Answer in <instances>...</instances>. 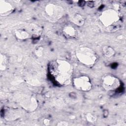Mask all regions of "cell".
I'll list each match as a JSON object with an SVG mask.
<instances>
[{"label":"cell","instance_id":"cell-1","mask_svg":"<svg viewBox=\"0 0 126 126\" xmlns=\"http://www.w3.org/2000/svg\"><path fill=\"white\" fill-rule=\"evenodd\" d=\"M49 70L55 81L62 86L68 85L72 80L73 67L66 61L57 59L52 61Z\"/></svg>","mask_w":126,"mask_h":126},{"label":"cell","instance_id":"cell-2","mask_svg":"<svg viewBox=\"0 0 126 126\" xmlns=\"http://www.w3.org/2000/svg\"><path fill=\"white\" fill-rule=\"evenodd\" d=\"M78 60L82 64L91 66L97 61V56L92 49L87 47H78L76 50Z\"/></svg>","mask_w":126,"mask_h":126},{"label":"cell","instance_id":"cell-3","mask_svg":"<svg viewBox=\"0 0 126 126\" xmlns=\"http://www.w3.org/2000/svg\"><path fill=\"white\" fill-rule=\"evenodd\" d=\"M64 13L63 8L58 5L50 3L46 5L44 8V15L50 22H56L60 19Z\"/></svg>","mask_w":126,"mask_h":126},{"label":"cell","instance_id":"cell-4","mask_svg":"<svg viewBox=\"0 0 126 126\" xmlns=\"http://www.w3.org/2000/svg\"><path fill=\"white\" fill-rule=\"evenodd\" d=\"M118 11L114 9H108L103 11L99 17V20L105 27H109L120 20Z\"/></svg>","mask_w":126,"mask_h":126},{"label":"cell","instance_id":"cell-5","mask_svg":"<svg viewBox=\"0 0 126 126\" xmlns=\"http://www.w3.org/2000/svg\"><path fill=\"white\" fill-rule=\"evenodd\" d=\"M72 84L74 87L79 91L87 92L92 88L90 79L87 76L83 75L72 79Z\"/></svg>","mask_w":126,"mask_h":126},{"label":"cell","instance_id":"cell-6","mask_svg":"<svg viewBox=\"0 0 126 126\" xmlns=\"http://www.w3.org/2000/svg\"><path fill=\"white\" fill-rule=\"evenodd\" d=\"M101 84L103 88L107 91H114L119 88L121 85L119 79L110 74H107L102 77Z\"/></svg>","mask_w":126,"mask_h":126},{"label":"cell","instance_id":"cell-7","mask_svg":"<svg viewBox=\"0 0 126 126\" xmlns=\"http://www.w3.org/2000/svg\"><path fill=\"white\" fill-rule=\"evenodd\" d=\"M13 5L5 0L0 1V14L6 16L9 15L13 10Z\"/></svg>","mask_w":126,"mask_h":126},{"label":"cell","instance_id":"cell-8","mask_svg":"<svg viewBox=\"0 0 126 126\" xmlns=\"http://www.w3.org/2000/svg\"><path fill=\"white\" fill-rule=\"evenodd\" d=\"M64 35L68 39L75 38L77 36V31L76 29L71 25H66L63 29Z\"/></svg>","mask_w":126,"mask_h":126},{"label":"cell","instance_id":"cell-9","mask_svg":"<svg viewBox=\"0 0 126 126\" xmlns=\"http://www.w3.org/2000/svg\"><path fill=\"white\" fill-rule=\"evenodd\" d=\"M15 36L18 39L23 40L29 38L30 37L29 33L27 32V31L23 30L20 29L16 30L15 31Z\"/></svg>","mask_w":126,"mask_h":126},{"label":"cell","instance_id":"cell-10","mask_svg":"<svg viewBox=\"0 0 126 126\" xmlns=\"http://www.w3.org/2000/svg\"><path fill=\"white\" fill-rule=\"evenodd\" d=\"M72 21L75 25L81 26L84 25L85 20L82 15L80 14H76L72 18Z\"/></svg>","mask_w":126,"mask_h":126},{"label":"cell","instance_id":"cell-11","mask_svg":"<svg viewBox=\"0 0 126 126\" xmlns=\"http://www.w3.org/2000/svg\"><path fill=\"white\" fill-rule=\"evenodd\" d=\"M115 53V50L110 46H104L102 48V53L106 57H111L114 56Z\"/></svg>","mask_w":126,"mask_h":126},{"label":"cell","instance_id":"cell-12","mask_svg":"<svg viewBox=\"0 0 126 126\" xmlns=\"http://www.w3.org/2000/svg\"><path fill=\"white\" fill-rule=\"evenodd\" d=\"M0 69L1 70H4L6 67L7 64V59L5 55L0 54Z\"/></svg>","mask_w":126,"mask_h":126},{"label":"cell","instance_id":"cell-13","mask_svg":"<svg viewBox=\"0 0 126 126\" xmlns=\"http://www.w3.org/2000/svg\"><path fill=\"white\" fill-rule=\"evenodd\" d=\"M86 120L90 123H95L96 121V119H97V118L96 117L92 114V113H87L86 115Z\"/></svg>","mask_w":126,"mask_h":126},{"label":"cell","instance_id":"cell-14","mask_svg":"<svg viewBox=\"0 0 126 126\" xmlns=\"http://www.w3.org/2000/svg\"><path fill=\"white\" fill-rule=\"evenodd\" d=\"M35 54L36 56L40 57L43 54V48L42 47H39L35 50Z\"/></svg>","mask_w":126,"mask_h":126},{"label":"cell","instance_id":"cell-15","mask_svg":"<svg viewBox=\"0 0 126 126\" xmlns=\"http://www.w3.org/2000/svg\"><path fill=\"white\" fill-rule=\"evenodd\" d=\"M68 123L65 121H61L60 122H58L57 124L58 126H68Z\"/></svg>","mask_w":126,"mask_h":126},{"label":"cell","instance_id":"cell-16","mask_svg":"<svg viewBox=\"0 0 126 126\" xmlns=\"http://www.w3.org/2000/svg\"><path fill=\"white\" fill-rule=\"evenodd\" d=\"M43 122L45 125L48 126L50 124V120L48 119H44Z\"/></svg>","mask_w":126,"mask_h":126}]
</instances>
